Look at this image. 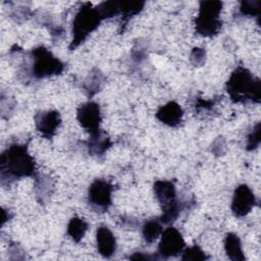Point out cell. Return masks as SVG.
I'll use <instances>...</instances> for the list:
<instances>
[{
    "label": "cell",
    "mask_w": 261,
    "mask_h": 261,
    "mask_svg": "<svg viewBox=\"0 0 261 261\" xmlns=\"http://www.w3.org/2000/svg\"><path fill=\"white\" fill-rule=\"evenodd\" d=\"M1 176L4 178H20L33 176L35 173V162L23 145L13 144L9 146L0 158Z\"/></svg>",
    "instance_id": "1"
},
{
    "label": "cell",
    "mask_w": 261,
    "mask_h": 261,
    "mask_svg": "<svg viewBox=\"0 0 261 261\" xmlns=\"http://www.w3.org/2000/svg\"><path fill=\"white\" fill-rule=\"evenodd\" d=\"M226 91L233 102H260V80L244 67H238L230 74Z\"/></svg>",
    "instance_id": "2"
},
{
    "label": "cell",
    "mask_w": 261,
    "mask_h": 261,
    "mask_svg": "<svg viewBox=\"0 0 261 261\" xmlns=\"http://www.w3.org/2000/svg\"><path fill=\"white\" fill-rule=\"evenodd\" d=\"M103 18L97 8H92L90 3L84 4L76 12L72 21V40L69 49L72 50L83 43L95 31Z\"/></svg>",
    "instance_id": "3"
},
{
    "label": "cell",
    "mask_w": 261,
    "mask_h": 261,
    "mask_svg": "<svg viewBox=\"0 0 261 261\" xmlns=\"http://www.w3.org/2000/svg\"><path fill=\"white\" fill-rule=\"evenodd\" d=\"M222 2L202 1L200 2L199 13L195 20L196 31L204 37H212L218 34L221 29L220 12Z\"/></svg>",
    "instance_id": "4"
},
{
    "label": "cell",
    "mask_w": 261,
    "mask_h": 261,
    "mask_svg": "<svg viewBox=\"0 0 261 261\" xmlns=\"http://www.w3.org/2000/svg\"><path fill=\"white\" fill-rule=\"evenodd\" d=\"M154 194L162 208L161 221L169 223L175 220L179 213V206L176 200L174 185L169 180H156L154 184Z\"/></svg>",
    "instance_id": "5"
},
{
    "label": "cell",
    "mask_w": 261,
    "mask_h": 261,
    "mask_svg": "<svg viewBox=\"0 0 261 261\" xmlns=\"http://www.w3.org/2000/svg\"><path fill=\"white\" fill-rule=\"evenodd\" d=\"M31 58L33 61L32 74L38 79L59 74L64 68V64L44 47L33 49Z\"/></svg>",
    "instance_id": "6"
},
{
    "label": "cell",
    "mask_w": 261,
    "mask_h": 261,
    "mask_svg": "<svg viewBox=\"0 0 261 261\" xmlns=\"http://www.w3.org/2000/svg\"><path fill=\"white\" fill-rule=\"evenodd\" d=\"M112 186L105 179H95L88 192V201L91 207L99 212L108 209L112 202Z\"/></svg>",
    "instance_id": "7"
},
{
    "label": "cell",
    "mask_w": 261,
    "mask_h": 261,
    "mask_svg": "<svg viewBox=\"0 0 261 261\" xmlns=\"http://www.w3.org/2000/svg\"><path fill=\"white\" fill-rule=\"evenodd\" d=\"M76 119L81 126L88 130L91 136L100 133L99 126L102 117L97 103L89 101L81 104L76 110Z\"/></svg>",
    "instance_id": "8"
},
{
    "label": "cell",
    "mask_w": 261,
    "mask_h": 261,
    "mask_svg": "<svg viewBox=\"0 0 261 261\" xmlns=\"http://www.w3.org/2000/svg\"><path fill=\"white\" fill-rule=\"evenodd\" d=\"M185 241L181 233L174 227H167L161 233L158 252L162 257H174L185 249Z\"/></svg>",
    "instance_id": "9"
},
{
    "label": "cell",
    "mask_w": 261,
    "mask_h": 261,
    "mask_svg": "<svg viewBox=\"0 0 261 261\" xmlns=\"http://www.w3.org/2000/svg\"><path fill=\"white\" fill-rule=\"evenodd\" d=\"M256 198L247 185H240L233 193L231 201V211L237 217L247 215L255 206Z\"/></svg>",
    "instance_id": "10"
},
{
    "label": "cell",
    "mask_w": 261,
    "mask_h": 261,
    "mask_svg": "<svg viewBox=\"0 0 261 261\" xmlns=\"http://www.w3.org/2000/svg\"><path fill=\"white\" fill-rule=\"evenodd\" d=\"M35 123L38 132L49 139L55 135L60 124L59 113L55 110L39 112L35 116Z\"/></svg>",
    "instance_id": "11"
},
{
    "label": "cell",
    "mask_w": 261,
    "mask_h": 261,
    "mask_svg": "<svg viewBox=\"0 0 261 261\" xmlns=\"http://www.w3.org/2000/svg\"><path fill=\"white\" fill-rule=\"evenodd\" d=\"M96 242L99 254L104 258H110L116 251V240L107 226H99L96 231Z\"/></svg>",
    "instance_id": "12"
},
{
    "label": "cell",
    "mask_w": 261,
    "mask_h": 261,
    "mask_svg": "<svg viewBox=\"0 0 261 261\" xmlns=\"http://www.w3.org/2000/svg\"><path fill=\"white\" fill-rule=\"evenodd\" d=\"M182 115L184 111L181 107L174 101H170L161 106L156 113L158 120L169 126L178 125L182 119Z\"/></svg>",
    "instance_id": "13"
},
{
    "label": "cell",
    "mask_w": 261,
    "mask_h": 261,
    "mask_svg": "<svg viewBox=\"0 0 261 261\" xmlns=\"http://www.w3.org/2000/svg\"><path fill=\"white\" fill-rule=\"evenodd\" d=\"M224 250L227 257L230 260H245V255L242 249V243L238 234L233 232H228L224 240Z\"/></svg>",
    "instance_id": "14"
},
{
    "label": "cell",
    "mask_w": 261,
    "mask_h": 261,
    "mask_svg": "<svg viewBox=\"0 0 261 261\" xmlns=\"http://www.w3.org/2000/svg\"><path fill=\"white\" fill-rule=\"evenodd\" d=\"M88 229V223L80 218V217H72L69 220L67 225V234L76 243H79L85 236Z\"/></svg>",
    "instance_id": "15"
},
{
    "label": "cell",
    "mask_w": 261,
    "mask_h": 261,
    "mask_svg": "<svg viewBox=\"0 0 261 261\" xmlns=\"http://www.w3.org/2000/svg\"><path fill=\"white\" fill-rule=\"evenodd\" d=\"M162 233V227L158 220H147L143 225V237L146 243L152 244Z\"/></svg>",
    "instance_id": "16"
},
{
    "label": "cell",
    "mask_w": 261,
    "mask_h": 261,
    "mask_svg": "<svg viewBox=\"0 0 261 261\" xmlns=\"http://www.w3.org/2000/svg\"><path fill=\"white\" fill-rule=\"evenodd\" d=\"M110 145V141L106 137H102L101 133L91 136L89 149L94 155H102Z\"/></svg>",
    "instance_id": "17"
},
{
    "label": "cell",
    "mask_w": 261,
    "mask_h": 261,
    "mask_svg": "<svg viewBox=\"0 0 261 261\" xmlns=\"http://www.w3.org/2000/svg\"><path fill=\"white\" fill-rule=\"evenodd\" d=\"M144 2L140 1H124V2H119L120 5V13H122V17L125 18L124 20L127 21L129 17L133 15L139 13L144 6Z\"/></svg>",
    "instance_id": "18"
},
{
    "label": "cell",
    "mask_w": 261,
    "mask_h": 261,
    "mask_svg": "<svg viewBox=\"0 0 261 261\" xmlns=\"http://www.w3.org/2000/svg\"><path fill=\"white\" fill-rule=\"evenodd\" d=\"M182 260H206L208 257L198 246H193L182 252Z\"/></svg>",
    "instance_id": "19"
},
{
    "label": "cell",
    "mask_w": 261,
    "mask_h": 261,
    "mask_svg": "<svg viewBox=\"0 0 261 261\" xmlns=\"http://www.w3.org/2000/svg\"><path fill=\"white\" fill-rule=\"evenodd\" d=\"M260 2L259 1H243L240 6V10L244 15H256L259 13Z\"/></svg>",
    "instance_id": "20"
},
{
    "label": "cell",
    "mask_w": 261,
    "mask_h": 261,
    "mask_svg": "<svg viewBox=\"0 0 261 261\" xmlns=\"http://www.w3.org/2000/svg\"><path fill=\"white\" fill-rule=\"evenodd\" d=\"M259 143H260V124L257 123V125L254 127V129L251 132V134L248 137L247 149L253 150L258 147Z\"/></svg>",
    "instance_id": "21"
},
{
    "label": "cell",
    "mask_w": 261,
    "mask_h": 261,
    "mask_svg": "<svg viewBox=\"0 0 261 261\" xmlns=\"http://www.w3.org/2000/svg\"><path fill=\"white\" fill-rule=\"evenodd\" d=\"M191 59H192L194 64H197V65L202 64L204 62V59H205V51L200 49V48H195L192 52Z\"/></svg>",
    "instance_id": "22"
}]
</instances>
